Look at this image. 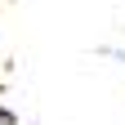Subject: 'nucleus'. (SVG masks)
Masks as SVG:
<instances>
[{
  "label": "nucleus",
  "instance_id": "nucleus-1",
  "mask_svg": "<svg viewBox=\"0 0 125 125\" xmlns=\"http://www.w3.org/2000/svg\"><path fill=\"white\" fill-rule=\"evenodd\" d=\"M0 125H13V116H9V112H0Z\"/></svg>",
  "mask_w": 125,
  "mask_h": 125
}]
</instances>
